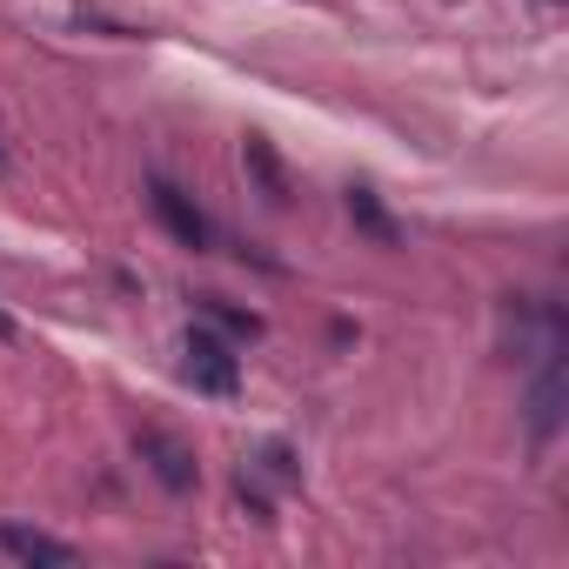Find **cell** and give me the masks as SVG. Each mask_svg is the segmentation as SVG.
<instances>
[{"mask_svg": "<svg viewBox=\"0 0 569 569\" xmlns=\"http://www.w3.org/2000/svg\"><path fill=\"white\" fill-rule=\"evenodd\" d=\"M181 376L201 389V396H234V382H241V356H234V342L228 336H214V329H188V342H181Z\"/></svg>", "mask_w": 569, "mask_h": 569, "instance_id": "cell-1", "label": "cell"}, {"mask_svg": "<svg viewBox=\"0 0 569 569\" xmlns=\"http://www.w3.org/2000/svg\"><path fill=\"white\" fill-rule=\"evenodd\" d=\"M562 402H569V376H562V329L542 336V369L529 382V436L549 442L562 429Z\"/></svg>", "mask_w": 569, "mask_h": 569, "instance_id": "cell-2", "label": "cell"}, {"mask_svg": "<svg viewBox=\"0 0 569 569\" xmlns=\"http://www.w3.org/2000/svg\"><path fill=\"white\" fill-rule=\"evenodd\" d=\"M148 201H154V214H161V228H168V234H174L181 248H208V241H214V228H208V214H201V208H194V201H188V194H181L174 181H154V188H148Z\"/></svg>", "mask_w": 569, "mask_h": 569, "instance_id": "cell-3", "label": "cell"}, {"mask_svg": "<svg viewBox=\"0 0 569 569\" xmlns=\"http://www.w3.org/2000/svg\"><path fill=\"white\" fill-rule=\"evenodd\" d=\"M141 462H154V476H161L174 496L194 489V456H188L181 436H168V429H141Z\"/></svg>", "mask_w": 569, "mask_h": 569, "instance_id": "cell-4", "label": "cell"}, {"mask_svg": "<svg viewBox=\"0 0 569 569\" xmlns=\"http://www.w3.org/2000/svg\"><path fill=\"white\" fill-rule=\"evenodd\" d=\"M0 549H8V556H21V562H48V569H68V562H81V549H74V542H54V536H41V529H21V522H8V529H0Z\"/></svg>", "mask_w": 569, "mask_h": 569, "instance_id": "cell-5", "label": "cell"}, {"mask_svg": "<svg viewBox=\"0 0 569 569\" xmlns=\"http://www.w3.org/2000/svg\"><path fill=\"white\" fill-rule=\"evenodd\" d=\"M201 316H214L221 329H234V336H261V322L254 316H241V309H228L221 296H201Z\"/></svg>", "mask_w": 569, "mask_h": 569, "instance_id": "cell-6", "label": "cell"}, {"mask_svg": "<svg viewBox=\"0 0 569 569\" xmlns=\"http://www.w3.org/2000/svg\"><path fill=\"white\" fill-rule=\"evenodd\" d=\"M248 161L261 168V181H268V201H289V194H281V168H274V154L261 148V134H248Z\"/></svg>", "mask_w": 569, "mask_h": 569, "instance_id": "cell-7", "label": "cell"}, {"mask_svg": "<svg viewBox=\"0 0 569 569\" xmlns=\"http://www.w3.org/2000/svg\"><path fill=\"white\" fill-rule=\"evenodd\" d=\"M349 208H356V214H362L382 241H389V221H382V208H376V194H369V188H356V194H349Z\"/></svg>", "mask_w": 569, "mask_h": 569, "instance_id": "cell-8", "label": "cell"}, {"mask_svg": "<svg viewBox=\"0 0 569 569\" xmlns=\"http://www.w3.org/2000/svg\"><path fill=\"white\" fill-rule=\"evenodd\" d=\"M0 342H14V316H0Z\"/></svg>", "mask_w": 569, "mask_h": 569, "instance_id": "cell-9", "label": "cell"}, {"mask_svg": "<svg viewBox=\"0 0 569 569\" xmlns=\"http://www.w3.org/2000/svg\"><path fill=\"white\" fill-rule=\"evenodd\" d=\"M0 174H8V148H0Z\"/></svg>", "mask_w": 569, "mask_h": 569, "instance_id": "cell-10", "label": "cell"}]
</instances>
